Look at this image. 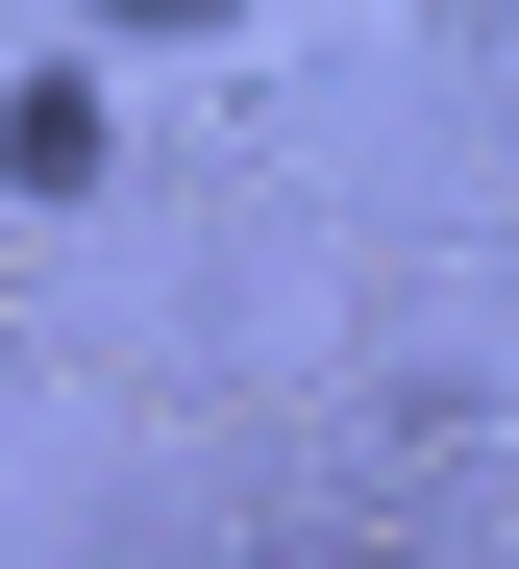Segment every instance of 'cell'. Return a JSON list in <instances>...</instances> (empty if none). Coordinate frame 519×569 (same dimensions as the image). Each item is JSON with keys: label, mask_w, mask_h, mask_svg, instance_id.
Returning <instances> with one entry per match:
<instances>
[{"label": "cell", "mask_w": 519, "mask_h": 569, "mask_svg": "<svg viewBox=\"0 0 519 569\" xmlns=\"http://www.w3.org/2000/svg\"><path fill=\"white\" fill-rule=\"evenodd\" d=\"M0 199H99V74H0Z\"/></svg>", "instance_id": "6da1fadb"}]
</instances>
